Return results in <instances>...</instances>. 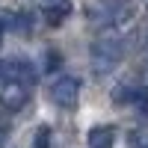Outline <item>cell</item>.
Masks as SVG:
<instances>
[{
    "label": "cell",
    "mask_w": 148,
    "mask_h": 148,
    "mask_svg": "<svg viewBox=\"0 0 148 148\" xmlns=\"http://www.w3.org/2000/svg\"><path fill=\"white\" fill-rule=\"evenodd\" d=\"M119 62H121V45L116 39H101V42L92 45V65H95V71L107 74Z\"/></svg>",
    "instance_id": "1"
},
{
    "label": "cell",
    "mask_w": 148,
    "mask_h": 148,
    "mask_svg": "<svg viewBox=\"0 0 148 148\" xmlns=\"http://www.w3.org/2000/svg\"><path fill=\"white\" fill-rule=\"evenodd\" d=\"M51 98H53V104L62 107V110L77 107V98H80V80H77V77H59V80L53 83V89H51Z\"/></svg>",
    "instance_id": "2"
},
{
    "label": "cell",
    "mask_w": 148,
    "mask_h": 148,
    "mask_svg": "<svg viewBox=\"0 0 148 148\" xmlns=\"http://www.w3.org/2000/svg\"><path fill=\"white\" fill-rule=\"evenodd\" d=\"M30 101V86L27 83H18V80H6L0 83V104H3L6 110H21L24 104Z\"/></svg>",
    "instance_id": "3"
},
{
    "label": "cell",
    "mask_w": 148,
    "mask_h": 148,
    "mask_svg": "<svg viewBox=\"0 0 148 148\" xmlns=\"http://www.w3.org/2000/svg\"><path fill=\"white\" fill-rule=\"evenodd\" d=\"M130 15V12L121 6V9H113V6H92L89 9V21L92 24H101V27H116V24H121Z\"/></svg>",
    "instance_id": "4"
},
{
    "label": "cell",
    "mask_w": 148,
    "mask_h": 148,
    "mask_svg": "<svg viewBox=\"0 0 148 148\" xmlns=\"http://www.w3.org/2000/svg\"><path fill=\"white\" fill-rule=\"evenodd\" d=\"M113 98H116L119 104H133L136 110L148 113V92L139 89V86H119V89L113 92Z\"/></svg>",
    "instance_id": "5"
},
{
    "label": "cell",
    "mask_w": 148,
    "mask_h": 148,
    "mask_svg": "<svg viewBox=\"0 0 148 148\" xmlns=\"http://www.w3.org/2000/svg\"><path fill=\"white\" fill-rule=\"evenodd\" d=\"M3 80L33 83V80H36V71H33L30 62H24V59H9V62H3Z\"/></svg>",
    "instance_id": "6"
},
{
    "label": "cell",
    "mask_w": 148,
    "mask_h": 148,
    "mask_svg": "<svg viewBox=\"0 0 148 148\" xmlns=\"http://www.w3.org/2000/svg\"><path fill=\"white\" fill-rule=\"evenodd\" d=\"M89 148H113L116 145V127L113 125H101L89 130Z\"/></svg>",
    "instance_id": "7"
},
{
    "label": "cell",
    "mask_w": 148,
    "mask_h": 148,
    "mask_svg": "<svg viewBox=\"0 0 148 148\" xmlns=\"http://www.w3.org/2000/svg\"><path fill=\"white\" fill-rule=\"evenodd\" d=\"M68 12H71V3H68V0H45V18L51 21L53 27L68 18Z\"/></svg>",
    "instance_id": "8"
},
{
    "label": "cell",
    "mask_w": 148,
    "mask_h": 148,
    "mask_svg": "<svg viewBox=\"0 0 148 148\" xmlns=\"http://www.w3.org/2000/svg\"><path fill=\"white\" fill-rule=\"evenodd\" d=\"M3 27L12 30V33H18V36H27L33 30V15L30 12H12V15H6Z\"/></svg>",
    "instance_id": "9"
},
{
    "label": "cell",
    "mask_w": 148,
    "mask_h": 148,
    "mask_svg": "<svg viewBox=\"0 0 148 148\" xmlns=\"http://www.w3.org/2000/svg\"><path fill=\"white\" fill-rule=\"evenodd\" d=\"M33 148H53V130L42 125L39 130H36V139H33Z\"/></svg>",
    "instance_id": "10"
},
{
    "label": "cell",
    "mask_w": 148,
    "mask_h": 148,
    "mask_svg": "<svg viewBox=\"0 0 148 148\" xmlns=\"http://www.w3.org/2000/svg\"><path fill=\"white\" fill-rule=\"evenodd\" d=\"M130 148H148V127H136L130 133Z\"/></svg>",
    "instance_id": "11"
},
{
    "label": "cell",
    "mask_w": 148,
    "mask_h": 148,
    "mask_svg": "<svg viewBox=\"0 0 148 148\" xmlns=\"http://www.w3.org/2000/svg\"><path fill=\"white\" fill-rule=\"evenodd\" d=\"M59 62H62V59H59V51H47V68H59Z\"/></svg>",
    "instance_id": "12"
},
{
    "label": "cell",
    "mask_w": 148,
    "mask_h": 148,
    "mask_svg": "<svg viewBox=\"0 0 148 148\" xmlns=\"http://www.w3.org/2000/svg\"><path fill=\"white\" fill-rule=\"evenodd\" d=\"M0 83H3V62H0Z\"/></svg>",
    "instance_id": "13"
},
{
    "label": "cell",
    "mask_w": 148,
    "mask_h": 148,
    "mask_svg": "<svg viewBox=\"0 0 148 148\" xmlns=\"http://www.w3.org/2000/svg\"><path fill=\"white\" fill-rule=\"evenodd\" d=\"M0 30H3V24H0Z\"/></svg>",
    "instance_id": "14"
}]
</instances>
